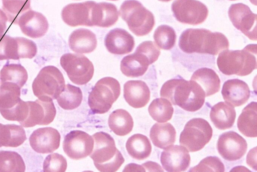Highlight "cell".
Segmentation results:
<instances>
[{
	"label": "cell",
	"mask_w": 257,
	"mask_h": 172,
	"mask_svg": "<svg viewBox=\"0 0 257 172\" xmlns=\"http://www.w3.org/2000/svg\"><path fill=\"white\" fill-rule=\"evenodd\" d=\"M119 19L117 7L112 4H96L92 10L93 26L110 28L113 26Z\"/></svg>",
	"instance_id": "25"
},
{
	"label": "cell",
	"mask_w": 257,
	"mask_h": 172,
	"mask_svg": "<svg viewBox=\"0 0 257 172\" xmlns=\"http://www.w3.org/2000/svg\"><path fill=\"white\" fill-rule=\"evenodd\" d=\"M225 167L221 160L216 156H208L203 159L199 163L191 168L189 171L224 172Z\"/></svg>",
	"instance_id": "39"
},
{
	"label": "cell",
	"mask_w": 257,
	"mask_h": 172,
	"mask_svg": "<svg viewBox=\"0 0 257 172\" xmlns=\"http://www.w3.org/2000/svg\"><path fill=\"white\" fill-rule=\"evenodd\" d=\"M26 166L22 156L12 151H0V172H24Z\"/></svg>",
	"instance_id": "36"
},
{
	"label": "cell",
	"mask_w": 257,
	"mask_h": 172,
	"mask_svg": "<svg viewBox=\"0 0 257 172\" xmlns=\"http://www.w3.org/2000/svg\"><path fill=\"white\" fill-rule=\"evenodd\" d=\"M120 84L116 79L106 77L100 79L88 98V104L92 112L95 114L108 112L120 96Z\"/></svg>",
	"instance_id": "6"
},
{
	"label": "cell",
	"mask_w": 257,
	"mask_h": 172,
	"mask_svg": "<svg viewBox=\"0 0 257 172\" xmlns=\"http://www.w3.org/2000/svg\"><path fill=\"white\" fill-rule=\"evenodd\" d=\"M104 45L112 54L123 55L131 53L135 47L134 38L126 31L116 28L106 36Z\"/></svg>",
	"instance_id": "20"
},
{
	"label": "cell",
	"mask_w": 257,
	"mask_h": 172,
	"mask_svg": "<svg viewBox=\"0 0 257 172\" xmlns=\"http://www.w3.org/2000/svg\"><path fill=\"white\" fill-rule=\"evenodd\" d=\"M29 112L27 119L21 125L26 128L37 125H48L55 119L57 111L54 102L40 99L29 101Z\"/></svg>",
	"instance_id": "15"
},
{
	"label": "cell",
	"mask_w": 257,
	"mask_h": 172,
	"mask_svg": "<svg viewBox=\"0 0 257 172\" xmlns=\"http://www.w3.org/2000/svg\"><path fill=\"white\" fill-rule=\"evenodd\" d=\"M237 128L247 137L257 136V103L251 102L243 108L237 119Z\"/></svg>",
	"instance_id": "29"
},
{
	"label": "cell",
	"mask_w": 257,
	"mask_h": 172,
	"mask_svg": "<svg viewBox=\"0 0 257 172\" xmlns=\"http://www.w3.org/2000/svg\"><path fill=\"white\" fill-rule=\"evenodd\" d=\"M61 135L52 127L39 128L35 130L30 138V144L38 153L47 154L57 150L60 145Z\"/></svg>",
	"instance_id": "17"
},
{
	"label": "cell",
	"mask_w": 257,
	"mask_h": 172,
	"mask_svg": "<svg viewBox=\"0 0 257 172\" xmlns=\"http://www.w3.org/2000/svg\"><path fill=\"white\" fill-rule=\"evenodd\" d=\"M171 8L176 19L184 24H201L208 16L207 7L197 0H175Z\"/></svg>",
	"instance_id": "11"
},
{
	"label": "cell",
	"mask_w": 257,
	"mask_h": 172,
	"mask_svg": "<svg viewBox=\"0 0 257 172\" xmlns=\"http://www.w3.org/2000/svg\"><path fill=\"white\" fill-rule=\"evenodd\" d=\"M37 45L23 37L12 38L4 34L0 36V60H20L34 58L37 54Z\"/></svg>",
	"instance_id": "10"
},
{
	"label": "cell",
	"mask_w": 257,
	"mask_h": 172,
	"mask_svg": "<svg viewBox=\"0 0 257 172\" xmlns=\"http://www.w3.org/2000/svg\"><path fill=\"white\" fill-rule=\"evenodd\" d=\"M160 96L188 112H196L203 106L206 97L201 87L195 81L184 79H172L166 82Z\"/></svg>",
	"instance_id": "1"
},
{
	"label": "cell",
	"mask_w": 257,
	"mask_h": 172,
	"mask_svg": "<svg viewBox=\"0 0 257 172\" xmlns=\"http://www.w3.org/2000/svg\"><path fill=\"white\" fill-rule=\"evenodd\" d=\"M234 108L225 102H219L212 107L210 117L216 128L225 130L233 126L236 118Z\"/></svg>",
	"instance_id": "26"
},
{
	"label": "cell",
	"mask_w": 257,
	"mask_h": 172,
	"mask_svg": "<svg viewBox=\"0 0 257 172\" xmlns=\"http://www.w3.org/2000/svg\"><path fill=\"white\" fill-rule=\"evenodd\" d=\"M142 165L148 169V171H154L153 169H156L157 171H164L160 165L155 162L150 161L143 164Z\"/></svg>",
	"instance_id": "42"
},
{
	"label": "cell",
	"mask_w": 257,
	"mask_h": 172,
	"mask_svg": "<svg viewBox=\"0 0 257 172\" xmlns=\"http://www.w3.org/2000/svg\"><path fill=\"white\" fill-rule=\"evenodd\" d=\"M65 85L61 71L55 66H48L43 68L35 79L33 90L40 100L52 101L57 99Z\"/></svg>",
	"instance_id": "7"
},
{
	"label": "cell",
	"mask_w": 257,
	"mask_h": 172,
	"mask_svg": "<svg viewBox=\"0 0 257 172\" xmlns=\"http://www.w3.org/2000/svg\"><path fill=\"white\" fill-rule=\"evenodd\" d=\"M2 82H10L22 88L28 79L27 71L21 64H7L1 71Z\"/></svg>",
	"instance_id": "37"
},
{
	"label": "cell",
	"mask_w": 257,
	"mask_h": 172,
	"mask_svg": "<svg viewBox=\"0 0 257 172\" xmlns=\"http://www.w3.org/2000/svg\"><path fill=\"white\" fill-rule=\"evenodd\" d=\"M126 150L133 158L139 160L149 157L152 152V144L149 138L141 134H136L128 138Z\"/></svg>",
	"instance_id": "30"
},
{
	"label": "cell",
	"mask_w": 257,
	"mask_h": 172,
	"mask_svg": "<svg viewBox=\"0 0 257 172\" xmlns=\"http://www.w3.org/2000/svg\"><path fill=\"white\" fill-rule=\"evenodd\" d=\"M221 94L224 100L233 107L244 105L248 100L250 92L248 85L243 81L233 79L225 82Z\"/></svg>",
	"instance_id": "21"
},
{
	"label": "cell",
	"mask_w": 257,
	"mask_h": 172,
	"mask_svg": "<svg viewBox=\"0 0 257 172\" xmlns=\"http://www.w3.org/2000/svg\"><path fill=\"white\" fill-rule=\"evenodd\" d=\"M67 168L66 159L57 153L49 155L44 162L45 172H65Z\"/></svg>",
	"instance_id": "40"
},
{
	"label": "cell",
	"mask_w": 257,
	"mask_h": 172,
	"mask_svg": "<svg viewBox=\"0 0 257 172\" xmlns=\"http://www.w3.org/2000/svg\"><path fill=\"white\" fill-rule=\"evenodd\" d=\"M27 139L23 127L15 125H3L0 129V142L3 146L17 147Z\"/></svg>",
	"instance_id": "32"
},
{
	"label": "cell",
	"mask_w": 257,
	"mask_h": 172,
	"mask_svg": "<svg viewBox=\"0 0 257 172\" xmlns=\"http://www.w3.org/2000/svg\"><path fill=\"white\" fill-rule=\"evenodd\" d=\"M233 26L249 40L256 41V15L242 4L230 6L228 12Z\"/></svg>",
	"instance_id": "13"
},
{
	"label": "cell",
	"mask_w": 257,
	"mask_h": 172,
	"mask_svg": "<svg viewBox=\"0 0 257 172\" xmlns=\"http://www.w3.org/2000/svg\"><path fill=\"white\" fill-rule=\"evenodd\" d=\"M71 50L78 54H89L97 46L96 36L92 31L79 29L74 31L69 39Z\"/></svg>",
	"instance_id": "24"
},
{
	"label": "cell",
	"mask_w": 257,
	"mask_h": 172,
	"mask_svg": "<svg viewBox=\"0 0 257 172\" xmlns=\"http://www.w3.org/2000/svg\"><path fill=\"white\" fill-rule=\"evenodd\" d=\"M3 9L9 21L18 25L19 18L31 10V0H3Z\"/></svg>",
	"instance_id": "35"
},
{
	"label": "cell",
	"mask_w": 257,
	"mask_h": 172,
	"mask_svg": "<svg viewBox=\"0 0 257 172\" xmlns=\"http://www.w3.org/2000/svg\"><path fill=\"white\" fill-rule=\"evenodd\" d=\"M92 137L94 147L90 156L93 160L96 167L102 172L116 171L125 159L116 147L114 139L104 132L96 133Z\"/></svg>",
	"instance_id": "4"
},
{
	"label": "cell",
	"mask_w": 257,
	"mask_h": 172,
	"mask_svg": "<svg viewBox=\"0 0 257 172\" xmlns=\"http://www.w3.org/2000/svg\"><path fill=\"white\" fill-rule=\"evenodd\" d=\"M18 25L25 35L33 39L44 37L49 28L47 18L43 14L32 9L19 18Z\"/></svg>",
	"instance_id": "19"
},
{
	"label": "cell",
	"mask_w": 257,
	"mask_h": 172,
	"mask_svg": "<svg viewBox=\"0 0 257 172\" xmlns=\"http://www.w3.org/2000/svg\"><path fill=\"white\" fill-rule=\"evenodd\" d=\"M229 1L233 2V1H236V0H229Z\"/></svg>",
	"instance_id": "46"
},
{
	"label": "cell",
	"mask_w": 257,
	"mask_h": 172,
	"mask_svg": "<svg viewBox=\"0 0 257 172\" xmlns=\"http://www.w3.org/2000/svg\"><path fill=\"white\" fill-rule=\"evenodd\" d=\"M108 125L115 134L123 136L128 134L133 130L134 120L127 111L117 109L109 116Z\"/></svg>",
	"instance_id": "31"
},
{
	"label": "cell",
	"mask_w": 257,
	"mask_h": 172,
	"mask_svg": "<svg viewBox=\"0 0 257 172\" xmlns=\"http://www.w3.org/2000/svg\"><path fill=\"white\" fill-rule=\"evenodd\" d=\"M148 111L151 117L159 123L170 120L174 113V108L171 102L165 98L153 100L149 107Z\"/></svg>",
	"instance_id": "34"
},
{
	"label": "cell",
	"mask_w": 257,
	"mask_h": 172,
	"mask_svg": "<svg viewBox=\"0 0 257 172\" xmlns=\"http://www.w3.org/2000/svg\"><path fill=\"white\" fill-rule=\"evenodd\" d=\"M247 148L246 140L234 131L220 135L217 143L218 153L224 159L233 161L238 160L245 154Z\"/></svg>",
	"instance_id": "14"
},
{
	"label": "cell",
	"mask_w": 257,
	"mask_h": 172,
	"mask_svg": "<svg viewBox=\"0 0 257 172\" xmlns=\"http://www.w3.org/2000/svg\"><path fill=\"white\" fill-rule=\"evenodd\" d=\"M159 1L164 3H168L171 2V0H159Z\"/></svg>",
	"instance_id": "43"
},
{
	"label": "cell",
	"mask_w": 257,
	"mask_h": 172,
	"mask_svg": "<svg viewBox=\"0 0 257 172\" xmlns=\"http://www.w3.org/2000/svg\"><path fill=\"white\" fill-rule=\"evenodd\" d=\"M123 93L126 102L136 109L144 107L150 100V90L142 80L128 81L124 85Z\"/></svg>",
	"instance_id": "22"
},
{
	"label": "cell",
	"mask_w": 257,
	"mask_h": 172,
	"mask_svg": "<svg viewBox=\"0 0 257 172\" xmlns=\"http://www.w3.org/2000/svg\"><path fill=\"white\" fill-rule=\"evenodd\" d=\"M160 160L167 171L181 172L188 168L191 158L186 148L176 145L165 149L161 153Z\"/></svg>",
	"instance_id": "18"
},
{
	"label": "cell",
	"mask_w": 257,
	"mask_h": 172,
	"mask_svg": "<svg viewBox=\"0 0 257 172\" xmlns=\"http://www.w3.org/2000/svg\"><path fill=\"white\" fill-rule=\"evenodd\" d=\"M96 4L94 2L71 4L62 10V18L65 24L72 27L93 26L92 10Z\"/></svg>",
	"instance_id": "16"
},
{
	"label": "cell",
	"mask_w": 257,
	"mask_h": 172,
	"mask_svg": "<svg viewBox=\"0 0 257 172\" xmlns=\"http://www.w3.org/2000/svg\"><path fill=\"white\" fill-rule=\"evenodd\" d=\"M213 134L209 123L202 118L188 121L180 136L179 142L190 152L200 150L209 142Z\"/></svg>",
	"instance_id": "8"
},
{
	"label": "cell",
	"mask_w": 257,
	"mask_h": 172,
	"mask_svg": "<svg viewBox=\"0 0 257 172\" xmlns=\"http://www.w3.org/2000/svg\"><path fill=\"white\" fill-rule=\"evenodd\" d=\"M150 136L154 145L165 149L175 143L176 131L170 123H157L151 129Z\"/></svg>",
	"instance_id": "27"
},
{
	"label": "cell",
	"mask_w": 257,
	"mask_h": 172,
	"mask_svg": "<svg viewBox=\"0 0 257 172\" xmlns=\"http://www.w3.org/2000/svg\"><path fill=\"white\" fill-rule=\"evenodd\" d=\"M92 136L81 130L72 131L65 137L63 149L71 159L79 160L91 154L94 148Z\"/></svg>",
	"instance_id": "12"
},
{
	"label": "cell",
	"mask_w": 257,
	"mask_h": 172,
	"mask_svg": "<svg viewBox=\"0 0 257 172\" xmlns=\"http://www.w3.org/2000/svg\"><path fill=\"white\" fill-rule=\"evenodd\" d=\"M2 125H3V124L0 123V129H1V127H2ZM3 147V146H2V144H1V142H0V147Z\"/></svg>",
	"instance_id": "44"
},
{
	"label": "cell",
	"mask_w": 257,
	"mask_h": 172,
	"mask_svg": "<svg viewBox=\"0 0 257 172\" xmlns=\"http://www.w3.org/2000/svg\"><path fill=\"white\" fill-rule=\"evenodd\" d=\"M119 15L130 30L138 37L150 34L155 25L153 14L137 0H126L121 5Z\"/></svg>",
	"instance_id": "5"
},
{
	"label": "cell",
	"mask_w": 257,
	"mask_h": 172,
	"mask_svg": "<svg viewBox=\"0 0 257 172\" xmlns=\"http://www.w3.org/2000/svg\"><path fill=\"white\" fill-rule=\"evenodd\" d=\"M191 80L195 81L201 87L206 97L215 94L220 89V80L218 75L210 68L198 69L192 75Z\"/></svg>",
	"instance_id": "28"
},
{
	"label": "cell",
	"mask_w": 257,
	"mask_h": 172,
	"mask_svg": "<svg viewBox=\"0 0 257 172\" xmlns=\"http://www.w3.org/2000/svg\"><path fill=\"white\" fill-rule=\"evenodd\" d=\"M8 21V17L5 13L0 10V36L5 34L7 29V24Z\"/></svg>",
	"instance_id": "41"
},
{
	"label": "cell",
	"mask_w": 257,
	"mask_h": 172,
	"mask_svg": "<svg viewBox=\"0 0 257 172\" xmlns=\"http://www.w3.org/2000/svg\"><path fill=\"white\" fill-rule=\"evenodd\" d=\"M60 63L71 81L77 85L88 83L93 78L94 67L85 56L67 53L61 58Z\"/></svg>",
	"instance_id": "9"
},
{
	"label": "cell",
	"mask_w": 257,
	"mask_h": 172,
	"mask_svg": "<svg viewBox=\"0 0 257 172\" xmlns=\"http://www.w3.org/2000/svg\"><path fill=\"white\" fill-rule=\"evenodd\" d=\"M152 64L146 55L137 49L134 54L123 58L120 64V70L128 77H139L144 75L149 65Z\"/></svg>",
	"instance_id": "23"
},
{
	"label": "cell",
	"mask_w": 257,
	"mask_h": 172,
	"mask_svg": "<svg viewBox=\"0 0 257 172\" xmlns=\"http://www.w3.org/2000/svg\"><path fill=\"white\" fill-rule=\"evenodd\" d=\"M154 39L157 47L162 50H170L175 45L177 36L172 28L162 25L155 31Z\"/></svg>",
	"instance_id": "38"
},
{
	"label": "cell",
	"mask_w": 257,
	"mask_h": 172,
	"mask_svg": "<svg viewBox=\"0 0 257 172\" xmlns=\"http://www.w3.org/2000/svg\"><path fill=\"white\" fill-rule=\"evenodd\" d=\"M109 1H111V2H117V1H118V0H109Z\"/></svg>",
	"instance_id": "45"
},
{
	"label": "cell",
	"mask_w": 257,
	"mask_h": 172,
	"mask_svg": "<svg viewBox=\"0 0 257 172\" xmlns=\"http://www.w3.org/2000/svg\"><path fill=\"white\" fill-rule=\"evenodd\" d=\"M184 53L217 55L227 50L228 40L222 34L211 32L206 29H187L181 34L179 43Z\"/></svg>",
	"instance_id": "2"
},
{
	"label": "cell",
	"mask_w": 257,
	"mask_h": 172,
	"mask_svg": "<svg viewBox=\"0 0 257 172\" xmlns=\"http://www.w3.org/2000/svg\"><path fill=\"white\" fill-rule=\"evenodd\" d=\"M256 45H249L241 50H224L219 53L217 65L226 75L245 76L256 68Z\"/></svg>",
	"instance_id": "3"
},
{
	"label": "cell",
	"mask_w": 257,
	"mask_h": 172,
	"mask_svg": "<svg viewBox=\"0 0 257 172\" xmlns=\"http://www.w3.org/2000/svg\"><path fill=\"white\" fill-rule=\"evenodd\" d=\"M57 100L62 108L72 110L78 108L81 104L83 93L79 88L68 84L65 85Z\"/></svg>",
	"instance_id": "33"
}]
</instances>
